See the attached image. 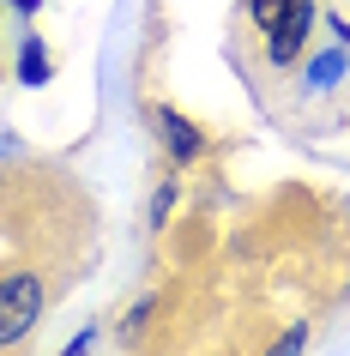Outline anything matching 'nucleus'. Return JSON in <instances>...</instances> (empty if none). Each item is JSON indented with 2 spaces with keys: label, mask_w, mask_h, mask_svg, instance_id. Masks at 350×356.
Masks as SVG:
<instances>
[{
  "label": "nucleus",
  "mask_w": 350,
  "mask_h": 356,
  "mask_svg": "<svg viewBox=\"0 0 350 356\" xmlns=\"http://www.w3.org/2000/svg\"><path fill=\"white\" fill-rule=\"evenodd\" d=\"M42 302H49L42 272H6L0 278V344L31 338V326L42 320Z\"/></svg>",
  "instance_id": "1"
},
{
  "label": "nucleus",
  "mask_w": 350,
  "mask_h": 356,
  "mask_svg": "<svg viewBox=\"0 0 350 356\" xmlns=\"http://www.w3.org/2000/svg\"><path fill=\"white\" fill-rule=\"evenodd\" d=\"M308 31H314V0H290V6L266 24V60H272V67H296L302 49H308Z\"/></svg>",
  "instance_id": "2"
},
{
  "label": "nucleus",
  "mask_w": 350,
  "mask_h": 356,
  "mask_svg": "<svg viewBox=\"0 0 350 356\" xmlns=\"http://www.w3.org/2000/svg\"><path fill=\"white\" fill-rule=\"evenodd\" d=\"M151 127L164 133V151L175 157V163H193V157L205 151V133L193 127L182 109H169V103H151Z\"/></svg>",
  "instance_id": "3"
},
{
  "label": "nucleus",
  "mask_w": 350,
  "mask_h": 356,
  "mask_svg": "<svg viewBox=\"0 0 350 356\" xmlns=\"http://www.w3.org/2000/svg\"><path fill=\"white\" fill-rule=\"evenodd\" d=\"M49 73H55V55H49V42L31 31V37H19V85H49Z\"/></svg>",
  "instance_id": "4"
},
{
  "label": "nucleus",
  "mask_w": 350,
  "mask_h": 356,
  "mask_svg": "<svg viewBox=\"0 0 350 356\" xmlns=\"http://www.w3.org/2000/svg\"><path fill=\"white\" fill-rule=\"evenodd\" d=\"M350 73V60H344V42H332L326 55H314L308 60V91H332L338 79Z\"/></svg>",
  "instance_id": "5"
},
{
  "label": "nucleus",
  "mask_w": 350,
  "mask_h": 356,
  "mask_svg": "<svg viewBox=\"0 0 350 356\" xmlns=\"http://www.w3.org/2000/svg\"><path fill=\"white\" fill-rule=\"evenodd\" d=\"M151 314H157V296L133 302V308H127V320H121V338H139V332H145V320H151Z\"/></svg>",
  "instance_id": "6"
},
{
  "label": "nucleus",
  "mask_w": 350,
  "mask_h": 356,
  "mask_svg": "<svg viewBox=\"0 0 350 356\" xmlns=\"http://www.w3.org/2000/svg\"><path fill=\"white\" fill-rule=\"evenodd\" d=\"M308 350V326H290V332H278V344L266 356H302Z\"/></svg>",
  "instance_id": "7"
},
{
  "label": "nucleus",
  "mask_w": 350,
  "mask_h": 356,
  "mask_svg": "<svg viewBox=\"0 0 350 356\" xmlns=\"http://www.w3.org/2000/svg\"><path fill=\"white\" fill-rule=\"evenodd\" d=\"M284 6H290V0H248V13H254V24H260V31H266V24H272L278 13H284Z\"/></svg>",
  "instance_id": "8"
},
{
  "label": "nucleus",
  "mask_w": 350,
  "mask_h": 356,
  "mask_svg": "<svg viewBox=\"0 0 350 356\" xmlns=\"http://www.w3.org/2000/svg\"><path fill=\"white\" fill-rule=\"evenodd\" d=\"M169 206H175V181H164V188H157V200H151V224H164Z\"/></svg>",
  "instance_id": "9"
},
{
  "label": "nucleus",
  "mask_w": 350,
  "mask_h": 356,
  "mask_svg": "<svg viewBox=\"0 0 350 356\" xmlns=\"http://www.w3.org/2000/svg\"><path fill=\"white\" fill-rule=\"evenodd\" d=\"M91 350H97V326H85V332H79V338H73V344H67L61 356H91Z\"/></svg>",
  "instance_id": "10"
},
{
  "label": "nucleus",
  "mask_w": 350,
  "mask_h": 356,
  "mask_svg": "<svg viewBox=\"0 0 350 356\" xmlns=\"http://www.w3.org/2000/svg\"><path fill=\"white\" fill-rule=\"evenodd\" d=\"M6 6H13L19 19H37V13H42V0H6Z\"/></svg>",
  "instance_id": "11"
},
{
  "label": "nucleus",
  "mask_w": 350,
  "mask_h": 356,
  "mask_svg": "<svg viewBox=\"0 0 350 356\" xmlns=\"http://www.w3.org/2000/svg\"><path fill=\"white\" fill-rule=\"evenodd\" d=\"M344 60H350V55H344Z\"/></svg>",
  "instance_id": "12"
}]
</instances>
